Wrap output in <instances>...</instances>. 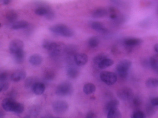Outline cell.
Masks as SVG:
<instances>
[{
    "label": "cell",
    "instance_id": "1",
    "mask_svg": "<svg viewBox=\"0 0 158 118\" xmlns=\"http://www.w3.org/2000/svg\"><path fill=\"white\" fill-rule=\"evenodd\" d=\"M42 46L43 48L48 51L49 54L52 57H57L65 53L66 48V46L63 43L52 42L48 40H44Z\"/></svg>",
    "mask_w": 158,
    "mask_h": 118
},
{
    "label": "cell",
    "instance_id": "2",
    "mask_svg": "<svg viewBox=\"0 0 158 118\" xmlns=\"http://www.w3.org/2000/svg\"><path fill=\"white\" fill-rule=\"evenodd\" d=\"M49 30L56 35L66 37H71L74 35V31L64 24H58L49 28Z\"/></svg>",
    "mask_w": 158,
    "mask_h": 118
},
{
    "label": "cell",
    "instance_id": "3",
    "mask_svg": "<svg viewBox=\"0 0 158 118\" xmlns=\"http://www.w3.org/2000/svg\"><path fill=\"white\" fill-rule=\"evenodd\" d=\"M131 65L132 62L128 59H124L119 61L116 66V71L119 76L122 78H126Z\"/></svg>",
    "mask_w": 158,
    "mask_h": 118
},
{
    "label": "cell",
    "instance_id": "4",
    "mask_svg": "<svg viewBox=\"0 0 158 118\" xmlns=\"http://www.w3.org/2000/svg\"><path fill=\"white\" fill-rule=\"evenodd\" d=\"M74 88L73 85L69 82L65 81L58 85L56 88V93L60 96H70L73 94Z\"/></svg>",
    "mask_w": 158,
    "mask_h": 118
},
{
    "label": "cell",
    "instance_id": "5",
    "mask_svg": "<svg viewBox=\"0 0 158 118\" xmlns=\"http://www.w3.org/2000/svg\"><path fill=\"white\" fill-rule=\"evenodd\" d=\"M100 77L102 81L108 85H113L117 81L116 74L111 71H102L100 74Z\"/></svg>",
    "mask_w": 158,
    "mask_h": 118
},
{
    "label": "cell",
    "instance_id": "6",
    "mask_svg": "<svg viewBox=\"0 0 158 118\" xmlns=\"http://www.w3.org/2000/svg\"><path fill=\"white\" fill-rule=\"evenodd\" d=\"M117 95L120 99L123 101H129L133 98L134 92L131 88L124 87L117 91Z\"/></svg>",
    "mask_w": 158,
    "mask_h": 118
},
{
    "label": "cell",
    "instance_id": "7",
    "mask_svg": "<svg viewBox=\"0 0 158 118\" xmlns=\"http://www.w3.org/2000/svg\"><path fill=\"white\" fill-rule=\"evenodd\" d=\"M54 112L56 114H61L65 113L69 108V104L64 101H55L52 105Z\"/></svg>",
    "mask_w": 158,
    "mask_h": 118
},
{
    "label": "cell",
    "instance_id": "8",
    "mask_svg": "<svg viewBox=\"0 0 158 118\" xmlns=\"http://www.w3.org/2000/svg\"><path fill=\"white\" fill-rule=\"evenodd\" d=\"M23 48L24 43L20 39H15L10 43L9 50L12 54L23 50Z\"/></svg>",
    "mask_w": 158,
    "mask_h": 118
},
{
    "label": "cell",
    "instance_id": "9",
    "mask_svg": "<svg viewBox=\"0 0 158 118\" xmlns=\"http://www.w3.org/2000/svg\"><path fill=\"white\" fill-rule=\"evenodd\" d=\"M17 102L15 101L14 99H12L10 98H7L3 99L2 101V108L5 111L7 112H13Z\"/></svg>",
    "mask_w": 158,
    "mask_h": 118
},
{
    "label": "cell",
    "instance_id": "10",
    "mask_svg": "<svg viewBox=\"0 0 158 118\" xmlns=\"http://www.w3.org/2000/svg\"><path fill=\"white\" fill-rule=\"evenodd\" d=\"M66 71L68 77L71 79L76 78L79 75V70L78 69L71 63L68 64L66 69Z\"/></svg>",
    "mask_w": 158,
    "mask_h": 118
},
{
    "label": "cell",
    "instance_id": "11",
    "mask_svg": "<svg viewBox=\"0 0 158 118\" xmlns=\"http://www.w3.org/2000/svg\"><path fill=\"white\" fill-rule=\"evenodd\" d=\"M88 56L85 53H77L74 55L75 63L78 66L85 65L88 61Z\"/></svg>",
    "mask_w": 158,
    "mask_h": 118
},
{
    "label": "cell",
    "instance_id": "12",
    "mask_svg": "<svg viewBox=\"0 0 158 118\" xmlns=\"http://www.w3.org/2000/svg\"><path fill=\"white\" fill-rule=\"evenodd\" d=\"M26 77V71L23 69H19L13 73L10 78L13 81L19 82L24 80Z\"/></svg>",
    "mask_w": 158,
    "mask_h": 118
},
{
    "label": "cell",
    "instance_id": "13",
    "mask_svg": "<svg viewBox=\"0 0 158 118\" xmlns=\"http://www.w3.org/2000/svg\"><path fill=\"white\" fill-rule=\"evenodd\" d=\"M143 40L139 38L129 37L126 38L123 41L124 45L128 47H132L139 45L142 44Z\"/></svg>",
    "mask_w": 158,
    "mask_h": 118
},
{
    "label": "cell",
    "instance_id": "14",
    "mask_svg": "<svg viewBox=\"0 0 158 118\" xmlns=\"http://www.w3.org/2000/svg\"><path fill=\"white\" fill-rule=\"evenodd\" d=\"M43 61V58L40 54L35 53L31 55L29 58V62L33 66H39Z\"/></svg>",
    "mask_w": 158,
    "mask_h": 118
},
{
    "label": "cell",
    "instance_id": "15",
    "mask_svg": "<svg viewBox=\"0 0 158 118\" xmlns=\"http://www.w3.org/2000/svg\"><path fill=\"white\" fill-rule=\"evenodd\" d=\"M91 27L92 29L98 32L105 33L106 32L107 29L105 28L104 25L98 22H93L91 23Z\"/></svg>",
    "mask_w": 158,
    "mask_h": 118
},
{
    "label": "cell",
    "instance_id": "16",
    "mask_svg": "<svg viewBox=\"0 0 158 118\" xmlns=\"http://www.w3.org/2000/svg\"><path fill=\"white\" fill-rule=\"evenodd\" d=\"M108 13V10L105 8H99L93 11L92 16L94 18H102L107 16Z\"/></svg>",
    "mask_w": 158,
    "mask_h": 118
},
{
    "label": "cell",
    "instance_id": "17",
    "mask_svg": "<svg viewBox=\"0 0 158 118\" xmlns=\"http://www.w3.org/2000/svg\"><path fill=\"white\" fill-rule=\"evenodd\" d=\"M45 86L44 84L38 82L34 85L32 89L34 94L37 95H40L44 93L45 90Z\"/></svg>",
    "mask_w": 158,
    "mask_h": 118
},
{
    "label": "cell",
    "instance_id": "18",
    "mask_svg": "<svg viewBox=\"0 0 158 118\" xmlns=\"http://www.w3.org/2000/svg\"><path fill=\"white\" fill-rule=\"evenodd\" d=\"M38 81V78L35 76H30L25 81V87L26 89L32 88L34 85Z\"/></svg>",
    "mask_w": 158,
    "mask_h": 118
},
{
    "label": "cell",
    "instance_id": "19",
    "mask_svg": "<svg viewBox=\"0 0 158 118\" xmlns=\"http://www.w3.org/2000/svg\"><path fill=\"white\" fill-rule=\"evenodd\" d=\"M13 55H14V60L16 63L17 64H21L24 61L25 56H26V53L23 50L17 52Z\"/></svg>",
    "mask_w": 158,
    "mask_h": 118
},
{
    "label": "cell",
    "instance_id": "20",
    "mask_svg": "<svg viewBox=\"0 0 158 118\" xmlns=\"http://www.w3.org/2000/svg\"><path fill=\"white\" fill-rule=\"evenodd\" d=\"M56 76L55 71L50 69H47L44 71V77L48 81H52L54 80Z\"/></svg>",
    "mask_w": 158,
    "mask_h": 118
},
{
    "label": "cell",
    "instance_id": "21",
    "mask_svg": "<svg viewBox=\"0 0 158 118\" xmlns=\"http://www.w3.org/2000/svg\"><path fill=\"white\" fill-rule=\"evenodd\" d=\"M119 101L117 99H113L107 102L105 106V110L108 112L111 109L117 108L119 106Z\"/></svg>",
    "mask_w": 158,
    "mask_h": 118
},
{
    "label": "cell",
    "instance_id": "22",
    "mask_svg": "<svg viewBox=\"0 0 158 118\" xmlns=\"http://www.w3.org/2000/svg\"><path fill=\"white\" fill-rule=\"evenodd\" d=\"M29 24L25 21H21L16 22L12 25V29L15 30H21L25 29L29 26Z\"/></svg>",
    "mask_w": 158,
    "mask_h": 118
},
{
    "label": "cell",
    "instance_id": "23",
    "mask_svg": "<svg viewBox=\"0 0 158 118\" xmlns=\"http://www.w3.org/2000/svg\"><path fill=\"white\" fill-rule=\"evenodd\" d=\"M6 19L10 23L15 22L18 18V14L15 10H10L6 14Z\"/></svg>",
    "mask_w": 158,
    "mask_h": 118
},
{
    "label": "cell",
    "instance_id": "24",
    "mask_svg": "<svg viewBox=\"0 0 158 118\" xmlns=\"http://www.w3.org/2000/svg\"><path fill=\"white\" fill-rule=\"evenodd\" d=\"M96 90V87L92 83H87L83 87V91L86 95H90L94 93Z\"/></svg>",
    "mask_w": 158,
    "mask_h": 118
},
{
    "label": "cell",
    "instance_id": "25",
    "mask_svg": "<svg viewBox=\"0 0 158 118\" xmlns=\"http://www.w3.org/2000/svg\"><path fill=\"white\" fill-rule=\"evenodd\" d=\"M114 61L112 59L109 58H106L103 60L102 62H101L98 65L99 68L100 69H105L111 66L114 64Z\"/></svg>",
    "mask_w": 158,
    "mask_h": 118
},
{
    "label": "cell",
    "instance_id": "26",
    "mask_svg": "<svg viewBox=\"0 0 158 118\" xmlns=\"http://www.w3.org/2000/svg\"><path fill=\"white\" fill-rule=\"evenodd\" d=\"M150 65L153 70L158 73V54H155L150 58Z\"/></svg>",
    "mask_w": 158,
    "mask_h": 118
},
{
    "label": "cell",
    "instance_id": "27",
    "mask_svg": "<svg viewBox=\"0 0 158 118\" xmlns=\"http://www.w3.org/2000/svg\"><path fill=\"white\" fill-rule=\"evenodd\" d=\"M107 118H122V114L118 108H114L108 112Z\"/></svg>",
    "mask_w": 158,
    "mask_h": 118
},
{
    "label": "cell",
    "instance_id": "28",
    "mask_svg": "<svg viewBox=\"0 0 158 118\" xmlns=\"http://www.w3.org/2000/svg\"><path fill=\"white\" fill-rule=\"evenodd\" d=\"M50 8L46 6H40L35 10V14L40 16H45Z\"/></svg>",
    "mask_w": 158,
    "mask_h": 118
},
{
    "label": "cell",
    "instance_id": "29",
    "mask_svg": "<svg viewBox=\"0 0 158 118\" xmlns=\"http://www.w3.org/2000/svg\"><path fill=\"white\" fill-rule=\"evenodd\" d=\"M108 54L105 53H99L98 55H96L94 58L93 62L95 64L98 65L101 62H102L103 60L106 58H108Z\"/></svg>",
    "mask_w": 158,
    "mask_h": 118
},
{
    "label": "cell",
    "instance_id": "30",
    "mask_svg": "<svg viewBox=\"0 0 158 118\" xmlns=\"http://www.w3.org/2000/svg\"><path fill=\"white\" fill-rule=\"evenodd\" d=\"M145 84L149 88H157L158 85V81L157 78L151 77L146 81Z\"/></svg>",
    "mask_w": 158,
    "mask_h": 118
},
{
    "label": "cell",
    "instance_id": "31",
    "mask_svg": "<svg viewBox=\"0 0 158 118\" xmlns=\"http://www.w3.org/2000/svg\"><path fill=\"white\" fill-rule=\"evenodd\" d=\"M88 44L92 48L98 47L99 45L100 40L96 36L91 37L88 39Z\"/></svg>",
    "mask_w": 158,
    "mask_h": 118
},
{
    "label": "cell",
    "instance_id": "32",
    "mask_svg": "<svg viewBox=\"0 0 158 118\" xmlns=\"http://www.w3.org/2000/svg\"><path fill=\"white\" fill-rule=\"evenodd\" d=\"M24 110V106L23 105L17 102L14 109V112L17 114H21L23 112Z\"/></svg>",
    "mask_w": 158,
    "mask_h": 118
},
{
    "label": "cell",
    "instance_id": "33",
    "mask_svg": "<svg viewBox=\"0 0 158 118\" xmlns=\"http://www.w3.org/2000/svg\"><path fill=\"white\" fill-rule=\"evenodd\" d=\"M131 118H146V115L141 111H136L131 114Z\"/></svg>",
    "mask_w": 158,
    "mask_h": 118
},
{
    "label": "cell",
    "instance_id": "34",
    "mask_svg": "<svg viewBox=\"0 0 158 118\" xmlns=\"http://www.w3.org/2000/svg\"><path fill=\"white\" fill-rule=\"evenodd\" d=\"M8 77L9 73L7 71H0V82H5Z\"/></svg>",
    "mask_w": 158,
    "mask_h": 118
},
{
    "label": "cell",
    "instance_id": "35",
    "mask_svg": "<svg viewBox=\"0 0 158 118\" xmlns=\"http://www.w3.org/2000/svg\"><path fill=\"white\" fill-rule=\"evenodd\" d=\"M76 52V47L73 45H69L66 46L65 53H66L68 55H72Z\"/></svg>",
    "mask_w": 158,
    "mask_h": 118
},
{
    "label": "cell",
    "instance_id": "36",
    "mask_svg": "<svg viewBox=\"0 0 158 118\" xmlns=\"http://www.w3.org/2000/svg\"><path fill=\"white\" fill-rule=\"evenodd\" d=\"M40 111V108L37 106H34L31 108L30 110V113L33 116H36L38 115Z\"/></svg>",
    "mask_w": 158,
    "mask_h": 118
},
{
    "label": "cell",
    "instance_id": "37",
    "mask_svg": "<svg viewBox=\"0 0 158 118\" xmlns=\"http://www.w3.org/2000/svg\"><path fill=\"white\" fill-rule=\"evenodd\" d=\"M46 18L48 20H52L55 17V14L53 10L52 9H49L47 14L45 16Z\"/></svg>",
    "mask_w": 158,
    "mask_h": 118
},
{
    "label": "cell",
    "instance_id": "38",
    "mask_svg": "<svg viewBox=\"0 0 158 118\" xmlns=\"http://www.w3.org/2000/svg\"><path fill=\"white\" fill-rule=\"evenodd\" d=\"M9 84L7 82H0V93L2 92L5 91L8 89Z\"/></svg>",
    "mask_w": 158,
    "mask_h": 118
},
{
    "label": "cell",
    "instance_id": "39",
    "mask_svg": "<svg viewBox=\"0 0 158 118\" xmlns=\"http://www.w3.org/2000/svg\"><path fill=\"white\" fill-rule=\"evenodd\" d=\"M151 104L153 107L158 106V97H152V98L151 99Z\"/></svg>",
    "mask_w": 158,
    "mask_h": 118
},
{
    "label": "cell",
    "instance_id": "40",
    "mask_svg": "<svg viewBox=\"0 0 158 118\" xmlns=\"http://www.w3.org/2000/svg\"><path fill=\"white\" fill-rule=\"evenodd\" d=\"M133 103L136 106H140L142 104L141 100L139 98L135 97L133 98Z\"/></svg>",
    "mask_w": 158,
    "mask_h": 118
},
{
    "label": "cell",
    "instance_id": "41",
    "mask_svg": "<svg viewBox=\"0 0 158 118\" xmlns=\"http://www.w3.org/2000/svg\"><path fill=\"white\" fill-rule=\"evenodd\" d=\"M96 118V115L93 112H89L87 113L86 115V118Z\"/></svg>",
    "mask_w": 158,
    "mask_h": 118
},
{
    "label": "cell",
    "instance_id": "42",
    "mask_svg": "<svg viewBox=\"0 0 158 118\" xmlns=\"http://www.w3.org/2000/svg\"><path fill=\"white\" fill-rule=\"evenodd\" d=\"M110 18L112 19H115L117 18V15L116 14V12L110 14Z\"/></svg>",
    "mask_w": 158,
    "mask_h": 118
},
{
    "label": "cell",
    "instance_id": "43",
    "mask_svg": "<svg viewBox=\"0 0 158 118\" xmlns=\"http://www.w3.org/2000/svg\"><path fill=\"white\" fill-rule=\"evenodd\" d=\"M5 113L1 109H0V118H4Z\"/></svg>",
    "mask_w": 158,
    "mask_h": 118
},
{
    "label": "cell",
    "instance_id": "44",
    "mask_svg": "<svg viewBox=\"0 0 158 118\" xmlns=\"http://www.w3.org/2000/svg\"><path fill=\"white\" fill-rule=\"evenodd\" d=\"M2 2L4 5H8L11 2V1H10V0H4V1H2Z\"/></svg>",
    "mask_w": 158,
    "mask_h": 118
},
{
    "label": "cell",
    "instance_id": "45",
    "mask_svg": "<svg viewBox=\"0 0 158 118\" xmlns=\"http://www.w3.org/2000/svg\"><path fill=\"white\" fill-rule=\"evenodd\" d=\"M154 51L156 52V53H158V44H155V45L154 46Z\"/></svg>",
    "mask_w": 158,
    "mask_h": 118
},
{
    "label": "cell",
    "instance_id": "46",
    "mask_svg": "<svg viewBox=\"0 0 158 118\" xmlns=\"http://www.w3.org/2000/svg\"><path fill=\"white\" fill-rule=\"evenodd\" d=\"M24 118H31V116L30 115H27L26 117H25Z\"/></svg>",
    "mask_w": 158,
    "mask_h": 118
},
{
    "label": "cell",
    "instance_id": "47",
    "mask_svg": "<svg viewBox=\"0 0 158 118\" xmlns=\"http://www.w3.org/2000/svg\"><path fill=\"white\" fill-rule=\"evenodd\" d=\"M1 26V24L0 23V27Z\"/></svg>",
    "mask_w": 158,
    "mask_h": 118
}]
</instances>
